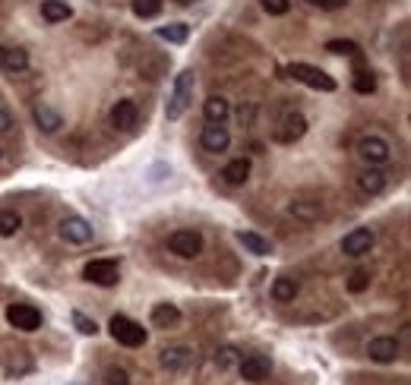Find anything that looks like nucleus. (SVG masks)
<instances>
[{"instance_id": "nucleus-1", "label": "nucleus", "mask_w": 411, "mask_h": 385, "mask_svg": "<svg viewBox=\"0 0 411 385\" xmlns=\"http://www.w3.org/2000/svg\"><path fill=\"white\" fill-rule=\"evenodd\" d=\"M193 89H196V76L193 70H180L174 76V89H171V99H168V108H165V117L168 120H180L187 114L193 101Z\"/></svg>"}, {"instance_id": "nucleus-2", "label": "nucleus", "mask_w": 411, "mask_h": 385, "mask_svg": "<svg viewBox=\"0 0 411 385\" xmlns=\"http://www.w3.org/2000/svg\"><path fill=\"white\" fill-rule=\"evenodd\" d=\"M111 338L117 341V344H124V347H143L146 344V328L140 326V322H133L130 316H111Z\"/></svg>"}, {"instance_id": "nucleus-3", "label": "nucleus", "mask_w": 411, "mask_h": 385, "mask_svg": "<svg viewBox=\"0 0 411 385\" xmlns=\"http://www.w3.org/2000/svg\"><path fill=\"white\" fill-rule=\"evenodd\" d=\"M288 76L304 82L307 89H317V92H336V79L329 76L326 70L319 66H310V64H291L288 66Z\"/></svg>"}, {"instance_id": "nucleus-4", "label": "nucleus", "mask_w": 411, "mask_h": 385, "mask_svg": "<svg viewBox=\"0 0 411 385\" xmlns=\"http://www.w3.org/2000/svg\"><path fill=\"white\" fill-rule=\"evenodd\" d=\"M82 278H86L89 284L114 287L120 281V266H117V259H92L82 268Z\"/></svg>"}, {"instance_id": "nucleus-5", "label": "nucleus", "mask_w": 411, "mask_h": 385, "mask_svg": "<svg viewBox=\"0 0 411 385\" xmlns=\"http://www.w3.org/2000/svg\"><path fill=\"white\" fill-rule=\"evenodd\" d=\"M168 249H171L174 256H180V259H196V256L203 253V234H199V231L180 228L168 237Z\"/></svg>"}, {"instance_id": "nucleus-6", "label": "nucleus", "mask_w": 411, "mask_h": 385, "mask_svg": "<svg viewBox=\"0 0 411 385\" xmlns=\"http://www.w3.org/2000/svg\"><path fill=\"white\" fill-rule=\"evenodd\" d=\"M57 234H60V240L73 243V247H82V243H89L95 237V228L86 221V218L70 215V218H64V221L57 224Z\"/></svg>"}, {"instance_id": "nucleus-7", "label": "nucleus", "mask_w": 411, "mask_h": 385, "mask_svg": "<svg viewBox=\"0 0 411 385\" xmlns=\"http://www.w3.org/2000/svg\"><path fill=\"white\" fill-rule=\"evenodd\" d=\"M358 155L364 158L370 168H383V164L392 158V149L383 136H361L358 139Z\"/></svg>"}, {"instance_id": "nucleus-8", "label": "nucleus", "mask_w": 411, "mask_h": 385, "mask_svg": "<svg viewBox=\"0 0 411 385\" xmlns=\"http://www.w3.org/2000/svg\"><path fill=\"white\" fill-rule=\"evenodd\" d=\"M7 322L20 332H35V328H41V310L32 307V303H10Z\"/></svg>"}, {"instance_id": "nucleus-9", "label": "nucleus", "mask_w": 411, "mask_h": 385, "mask_svg": "<svg viewBox=\"0 0 411 385\" xmlns=\"http://www.w3.org/2000/svg\"><path fill=\"white\" fill-rule=\"evenodd\" d=\"M159 363L165 366L168 372H184L196 363V354H193V347H187V344H168L165 351L159 354Z\"/></svg>"}, {"instance_id": "nucleus-10", "label": "nucleus", "mask_w": 411, "mask_h": 385, "mask_svg": "<svg viewBox=\"0 0 411 385\" xmlns=\"http://www.w3.org/2000/svg\"><path fill=\"white\" fill-rule=\"evenodd\" d=\"M373 249V231L370 228H352L345 237H342V253L358 259V256H367Z\"/></svg>"}, {"instance_id": "nucleus-11", "label": "nucleus", "mask_w": 411, "mask_h": 385, "mask_svg": "<svg viewBox=\"0 0 411 385\" xmlns=\"http://www.w3.org/2000/svg\"><path fill=\"white\" fill-rule=\"evenodd\" d=\"M199 143H203V149L209 152V155H219V152H228L231 133H228L225 124H206L203 133H199Z\"/></svg>"}, {"instance_id": "nucleus-12", "label": "nucleus", "mask_w": 411, "mask_h": 385, "mask_svg": "<svg viewBox=\"0 0 411 385\" xmlns=\"http://www.w3.org/2000/svg\"><path fill=\"white\" fill-rule=\"evenodd\" d=\"M238 370H240V379L244 382H266L269 379V372H272V363H269V357H263V354H250V357H244L238 363Z\"/></svg>"}, {"instance_id": "nucleus-13", "label": "nucleus", "mask_w": 411, "mask_h": 385, "mask_svg": "<svg viewBox=\"0 0 411 385\" xmlns=\"http://www.w3.org/2000/svg\"><path fill=\"white\" fill-rule=\"evenodd\" d=\"M367 357H370L373 363H396V357H398V338H392V335L370 338V341H367Z\"/></svg>"}, {"instance_id": "nucleus-14", "label": "nucleus", "mask_w": 411, "mask_h": 385, "mask_svg": "<svg viewBox=\"0 0 411 385\" xmlns=\"http://www.w3.org/2000/svg\"><path fill=\"white\" fill-rule=\"evenodd\" d=\"M136 117H140V108L133 99H120L117 105L111 108V126L114 130H133L136 126Z\"/></svg>"}, {"instance_id": "nucleus-15", "label": "nucleus", "mask_w": 411, "mask_h": 385, "mask_svg": "<svg viewBox=\"0 0 411 385\" xmlns=\"http://www.w3.org/2000/svg\"><path fill=\"white\" fill-rule=\"evenodd\" d=\"M32 120H35V126H38L41 133H48V136H51V133H57L60 126H64V117H60V114L54 111L48 101H38V105L32 108Z\"/></svg>"}, {"instance_id": "nucleus-16", "label": "nucleus", "mask_w": 411, "mask_h": 385, "mask_svg": "<svg viewBox=\"0 0 411 385\" xmlns=\"http://www.w3.org/2000/svg\"><path fill=\"white\" fill-rule=\"evenodd\" d=\"M222 180H225L228 187H244V183L250 180V158H234V161H228L225 168H222Z\"/></svg>"}, {"instance_id": "nucleus-17", "label": "nucleus", "mask_w": 411, "mask_h": 385, "mask_svg": "<svg viewBox=\"0 0 411 385\" xmlns=\"http://www.w3.org/2000/svg\"><path fill=\"white\" fill-rule=\"evenodd\" d=\"M358 187H361V193H367V196H380V193H386V187H389V177H386L380 168H367L364 174L358 177Z\"/></svg>"}, {"instance_id": "nucleus-18", "label": "nucleus", "mask_w": 411, "mask_h": 385, "mask_svg": "<svg viewBox=\"0 0 411 385\" xmlns=\"http://www.w3.org/2000/svg\"><path fill=\"white\" fill-rule=\"evenodd\" d=\"M228 114H231V105H228V99H222V95H209L203 105V117L206 124H225Z\"/></svg>"}, {"instance_id": "nucleus-19", "label": "nucleus", "mask_w": 411, "mask_h": 385, "mask_svg": "<svg viewBox=\"0 0 411 385\" xmlns=\"http://www.w3.org/2000/svg\"><path fill=\"white\" fill-rule=\"evenodd\" d=\"M73 16V7L66 0H41V20L57 26V22H66Z\"/></svg>"}, {"instance_id": "nucleus-20", "label": "nucleus", "mask_w": 411, "mask_h": 385, "mask_svg": "<svg viewBox=\"0 0 411 385\" xmlns=\"http://www.w3.org/2000/svg\"><path fill=\"white\" fill-rule=\"evenodd\" d=\"M0 66L7 73H26L29 70V51H22V48H3L0 51Z\"/></svg>"}, {"instance_id": "nucleus-21", "label": "nucleus", "mask_w": 411, "mask_h": 385, "mask_svg": "<svg viewBox=\"0 0 411 385\" xmlns=\"http://www.w3.org/2000/svg\"><path fill=\"white\" fill-rule=\"evenodd\" d=\"M298 291H301V284L294 278H288V275H282V278L272 281V300L275 303H294Z\"/></svg>"}, {"instance_id": "nucleus-22", "label": "nucleus", "mask_w": 411, "mask_h": 385, "mask_svg": "<svg viewBox=\"0 0 411 385\" xmlns=\"http://www.w3.org/2000/svg\"><path fill=\"white\" fill-rule=\"evenodd\" d=\"M238 243L253 256H269L272 253V243L266 237H259L257 231H238Z\"/></svg>"}, {"instance_id": "nucleus-23", "label": "nucleus", "mask_w": 411, "mask_h": 385, "mask_svg": "<svg viewBox=\"0 0 411 385\" xmlns=\"http://www.w3.org/2000/svg\"><path fill=\"white\" fill-rule=\"evenodd\" d=\"M180 322V310L174 303H159L152 307V326L155 328H174Z\"/></svg>"}, {"instance_id": "nucleus-24", "label": "nucleus", "mask_w": 411, "mask_h": 385, "mask_svg": "<svg viewBox=\"0 0 411 385\" xmlns=\"http://www.w3.org/2000/svg\"><path fill=\"white\" fill-rule=\"evenodd\" d=\"M304 133H307V120L301 117V114H288L285 124H282V130H279V139L282 143H298Z\"/></svg>"}, {"instance_id": "nucleus-25", "label": "nucleus", "mask_w": 411, "mask_h": 385, "mask_svg": "<svg viewBox=\"0 0 411 385\" xmlns=\"http://www.w3.org/2000/svg\"><path fill=\"white\" fill-rule=\"evenodd\" d=\"M155 35H159L161 41H168V45H184V41L190 38V26H187V22H168V26L155 29Z\"/></svg>"}, {"instance_id": "nucleus-26", "label": "nucleus", "mask_w": 411, "mask_h": 385, "mask_svg": "<svg viewBox=\"0 0 411 385\" xmlns=\"http://www.w3.org/2000/svg\"><path fill=\"white\" fill-rule=\"evenodd\" d=\"M288 212H291L294 218H301V221H317V218L323 215V205H319V203H307V199H298V203L288 205Z\"/></svg>"}, {"instance_id": "nucleus-27", "label": "nucleus", "mask_w": 411, "mask_h": 385, "mask_svg": "<svg viewBox=\"0 0 411 385\" xmlns=\"http://www.w3.org/2000/svg\"><path fill=\"white\" fill-rule=\"evenodd\" d=\"M22 228V218L13 209H0V237H13Z\"/></svg>"}, {"instance_id": "nucleus-28", "label": "nucleus", "mask_w": 411, "mask_h": 385, "mask_svg": "<svg viewBox=\"0 0 411 385\" xmlns=\"http://www.w3.org/2000/svg\"><path fill=\"white\" fill-rule=\"evenodd\" d=\"M326 51H329V54H338V57H358V54H361V48L354 45V41L332 38V41H326Z\"/></svg>"}, {"instance_id": "nucleus-29", "label": "nucleus", "mask_w": 411, "mask_h": 385, "mask_svg": "<svg viewBox=\"0 0 411 385\" xmlns=\"http://www.w3.org/2000/svg\"><path fill=\"white\" fill-rule=\"evenodd\" d=\"M133 13L140 20H152L161 13V0H133Z\"/></svg>"}, {"instance_id": "nucleus-30", "label": "nucleus", "mask_w": 411, "mask_h": 385, "mask_svg": "<svg viewBox=\"0 0 411 385\" xmlns=\"http://www.w3.org/2000/svg\"><path fill=\"white\" fill-rule=\"evenodd\" d=\"M73 326H76V332H80V335H92V338L99 335V326H95V319H89V316L80 313V310L73 313Z\"/></svg>"}, {"instance_id": "nucleus-31", "label": "nucleus", "mask_w": 411, "mask_h": 385, "mask_svg": "<svg viewBox=\"0 0 411 385\" xmlns=\"http://www.w3.org/2000/svg\"><path fill=\"white\" fill-rule=\"evenodd\" d=\"M367 287H370V275L367 272H354L352 278H348V291H352V294H364Z\"/></svg>"}, {"instance_id": "nucleus-32", "label": "nucleus", "mask_w": 411, "mask_h": 385, "mask_svg": "<svg viewBox=\"0 0 411 385\" xmlns=\"http://www.w3.org/2000/svg\"><path fill=\"white\" fill-rule=\"evenodd\" d=\"M373 89H377V79H373V73H358V76H354V92H361V95H370Z\"/></svg>"}, {"instance_id": "nucleus-33", "label": "nucleus", "mask_w": 411, "mask_h": 385, "mask_svg": "<svg viewBox=\"0 0 411 385\" xmlns=\"http://www.w3.org/2000/svg\"><path fill=\"white\" fill-rule=\"evenodd\" d=\"M105 385H130V376H127V370H120V366H108Z\"/></svg>"}, {"instance_id": "nucleus-34", "label": "nucleus", "mask_w": 411, "mask_h": 385, "mask_svg": "<svg viewBox=\"0 0 411 385\" xmlns=\"http://www.w3.org/2000/svg\"><path fill=\"white\" fill-rule=\"evenodd\" d=\"M263 10L269 16H285L291 10V0H263Z\"/></svg>"}, {"instance_id": "nucleus-35", "label": "nucleus", "mask_w": 411, "mask_h": 385, "mask_svg": "<svg viewBox=\"0 0 411 385\" xmlns=\"http://www.w3.org/2000/svg\"><path fill=\"white\" fill-rule=\"evenodd\" d=\"M234 360H238V351H234V347H219V351H215V366H219V370H228Z\"/></svg>"}, {"instance_id": "nucleus-36", "label": "nucleus", "mask_w": 411, "mask_h": 385, "mask_svg": "<svg viewBox=\"0 0 411 385\" xmlns=\"http://www.w3.org/2000/svg\"><path fill=\"white\" fill-rule=\"evenodd\" d=\"M307 3L317 10H342L345 7V0H307Z\"/></svg>"}, {"instance_id": "nucleus-37", "label": "nucleus", "mask_w": 411, "mask_h": 385, "mask_svg": "<svg viewBox=\"0 0 411 385\" xmlns=\"http://www.w3.org/2000/svg\"><path fill=\"white\" fill-rule=\"evenodd\" d=\"M10 130H13V114L7 108H0V136H7Z\"/></svg>"}, {"instance_id": "nucleus-38", "label": "nucleus", "mask_w": 411, "mask_h": 385, "mask_svg": "<svg viewBox=\"0 0 411 385\" xmlns=\"http://www.w3.org/2000/svg\"><path fill=\"white\" fill-rule=\"evenodd\" d=\"M178 3H180V7H187V3H193V0H178Z\"/></svg>"}, {"instance_id": "nucleus-39", "label": "nucleus", "mask_w": 411, "mask_h": 385, "mask_svg": "<svg viewBox=\"0 0 411 385\" xmlns=\"http://www.w3.org/2000/svg\"><path fill=\"white\" fill-rule=\"evenodd\" d=\"M0 158H3V152H0Z\"/></svg>"}]
</instances>
